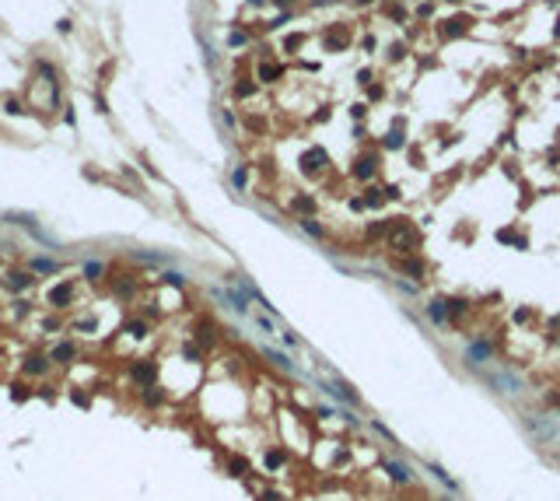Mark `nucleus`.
<instances>
[{
    "label": "nucleus",
    "instance_id": "f257e3e1",
    "mask_svg": "<svg viewBox=\"0 0 560 501\" xmlns=\"http://www.w3.org/2000/svg\"><path fill=\"white\" fill-rule=\"evenodd\" d=\"M70 298H74V287L70 284H60L49 291V305H56V308H63V305H70Z\"/></svg>",
    "mask_w": 560,
    "mask_h": 501
},
{
    "label": "nucleus",
    "instance_id": "f03ea898",
    "mask_svg": "<svg viewBox=\"0 0 560 501\" xmlns=\"http://www.w3.org/2000/svg\"><path fill=\"white\" fill-rule=\"evenodd\" d=\"M263 354L273 361L277 368H284V371H298V364H294V361H287V354H280V351H273V347H263Z\"/></svg>",
    "mask_w": 560,
    "mask_h": 501
},
{
    "label": "nucleus",
    "instance_id": "7ed1b4c3",
    "mask_svg": "<svg viewBox=\"0 0 560 501\" xmlns=\"http://www.w3.org/2000/svg\"><path fill=\"white\" fill-rule=\"evenodd\" d=\"M25 371H28V375H46V371H49V361L46 358H28L25 361Z\"/></svg>",
    "mask_w": 560,
    "mask_h": 501
},
{
    "label": "nucleus",
    "instance_id": "20e7f679",
    "mask_svg": "<svg viewBox=\"0 0 560 501\" xmlns=\"http://www.w3.org/2000/svg\"><path fill=\"white\" fill-rule=\"evenodd\" d=\"M74 354H77V347H74V344H56L49 358H53V361H70Z\"/></svg>",
    "mask_w": 560,
    "mask_h": 501
},
{
    "label": "nucleus",
    "instance_id": "39448f33",
    "mask_svg": "<svg viewBox=\"0 0 560 501\" xmlns=\"http://www.w3.org/2000/svg\"><path fill=\"white\" fill-rule=\"evenodd\" d=\"M28 284H32V277H28V274H21V270H14V274H11V281H7L11 291H25Z\"/></svg>",
    "mask_w": 560,
    "mask_h": 501
},
{
    "label": "nucleus",
    "instance_id": "423d86ee",
    "mask_svg": "<svg viewBox=\"0 0 560 501\" xmlns=\"http://www.w3.org/2000/svg\"><path fill=\"white\" fill-rule=\"evenodd\" d=\"M28 267H32V270H39V274H56V270H60V263H56V260H32Z\"/></svg>",
    "mask_w": 560,
    "mask_h": 501
},
{
    "label": "nucleus",
    "instance_id": "0eeeda50",
    "mask_svg": "<svg viewBox=\"0 0 560 501\" xmlns=\"http://www.w3.org/2000/svg\"><path fill=\"white\" fill-rule=\"evenodd\" d=\"M154 371H158L154 364H133V379H140V382H151Z\"/></svg>",
    "mask_w": 560,
    "mask_h": 501
},
{
    "label": "nucleus",
    "instance_id": "6e6552de",
    "mask_svg": "<svg viewBox=\"0 0 560 501\" xmlns=\"http://www.w3.org/2000/svg\"><path fill=\"white\" fill-rule=\"evenodd\" d=\"M161 400H165V393H161V389H154V386H151V389L144 393V403H147V407H158Z\"/></svg>",
    "mask_w": 560,
    "mask_h": 501
},
{
    "label": "nucleus",
    "instance_id": "1a4fd4ad",
    "mask_svg": "<svg viewBox=\"0 0 560 501\" xmlns=\"http://www.w3.org/2000/svg\"><path fill=\"white\" fill-rule=\"evenodd\" d=\"M84 277H88V281H98V277H102V263H84Z\"/></svg>",
    "mask_w": 560,
    "mask_h": 501
},
{
    "label": "nucleus",
    "instance_id": "9d476101",
    "mask_svg": "<svg viewBox=\"0 0 560 501\" xmlns=\"http://www.w3.org/2000/svg\"><path fill=\"white\" fill-rule=\"evenodd\" d=\"M469 354H473V358H487V354H490V344H473V347H469Z\"/></svg>",
    "mask_w": 560,
    "mask_h": 501
},
{
    "label": "nucleus",
    "instance_id": "9b49d317",
    "mask_svg": "<svg viewBox=\"0 0 560 501\" xmlns=\"http://www.w3.org/2000/svg\"><path fill=\"white\" fill-rule=\"evenodd\" d=\"M389 470H392L396 480H410V470H406V466H389Z\"/></svg>",
    "mask_w": 560,
    "mask_h": 501
},
{
    "label": "nucleus",
    "instance_id": "f8f14e48",
    "mask_svg": "<svg viewBox=\"0 0 560 501\" xmlns=\"http://www.w3.org/2000/svg\"><path fill=\"white\" fill-rule=\"evenodd\" d=\"M126 330H130V333H133V337H144V330H147V326H144V323H130V326H126Z\"/></svg>",
    "mask_w": 560,
    "mask_h": 501
},
{
    "label": "nucleus",
    "instance_id": "ddd939ff",
    "mask_svg": "<svg viewBox=\"0 0 560 501\" xmlns=\"http://www.w3.org/2000/svg\"><path fill=\"white\" fill-rule=\"evenodd\" d=\"M431 316H434V319H445V308H441V301H434V305H431Z\"/></svg>",
    "mask_w": 560,
    "mask_h": 501
},
{
    "label": "nucleus",
    "instance_id": "4468645a",
    "mask_svg": "<svg viewBox=\"0 0 560 501\" xmlns=\"http://www.w3.org/2000/svg\"><path fill=\"white\" fill-rule=\"evenodd\" d=\"M165 284H175V287H179V284H182V274H165Z\"/></svg>",
    "mask_w": 560,
    "mask_h": 501
}]
</instances>
